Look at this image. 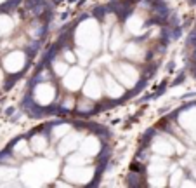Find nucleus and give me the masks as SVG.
Masks as SVG:
<instances>
[{"label": "nucleus", "instance_id": "13", "mask_svg": "<svg viewBox=\"0 0 196 188\" xmlns=\"http://www.w3.org/2000/svg\"><path fill=\"white\" fill-rule=\"evenodd\" d=\"M151 152L155 155H161V157H170L174 155L175 152V146L170 140V134L168 136H156L151 143Z\"/></svg>", "mask_w": 196, "mask_h": 188}, {"label": "nucleus", "instance_id": "14", "mask_svg": "<svg viewBox=\"0 0 196 188\" xmlns=\"http://www.w3.org/2000/svg\"><path fill=\"white\" fill-rule=\"evenodd\" d=\"M78 152H82L83 155H87V157L94 158L97 157L101 153V140H99V136H83L82 141H80L78 144Z\"/></svg>", "mask_w": 196, "mask_h": 188}, {"label": "nucleus", "instance_id": "23", "mask_svg": "<svg viewBox=\"0 0 196 188\" xmlns=\"http://www.w3.org/2000/svg\"><path fill=\"white\" fill-rule=\"evenodd\" d=\"M68 164L70 166H87V164H92V158L87 157V155H83L82 152L75 150L70 157H68Z\"/></svg>", "mask_w": 196, "mask_h": 188}, {"label": "nucleus", "instance_id": "24", "mask_svg": "<svg viewBox=\"0 0 196 188\" xmlns=\"http://www.w3.org/2000/svg\"><path fill=\"white\" fill-rule=\"evenodd\" d=\"M75 54H76V61L83 63V65H89L90 59H92V53L87 51V49H83V47H76L75 49Z\"/></svg>", "mask_w": 196, "mask_h": 188}, {"label": "nucleus", "instance_id": "8", "mask_svg": "<svg viewBox=\"0 0 196 188\" xmlns=\"http://www.w3.org/2000/svg\"><path fill=\"white\" fill-rule=\"evenodd\" d=\"M85 77H87V71H85V68H82V66H70V68H68V71L63 75L61 79H63V85L66 87V91L76 92V91H80V89H82Z\"/></svg>", "mask_w": 196, "mask_h": 188}, {"label": "nucleus", "instance_id": "25", "mask_svg": "<svg viewBox=\"0 0 196 188\" xmlns=\"http://www.w3.org/2000/svg\"><path fill=\"white\" fill-rule=\"evenodd\" d=\"M174 171L175 172L170 174V179L167 183H168L170 186H181V181L184 179V172H182V169H177V167H174Z\"/></svg>", "mask_w": 196, "mask_h": 188}, {"label": "nucleus", "instance_id": "7", "mask_svg": "<svg viewBox=\"0 0 196 188\" xmlns=\"http://www.w3.org/2000/svg\"><path fill=\"white\" fill-rule=\"evenodd\" d=\"M83 98H87L90 101H99L104 96V87H102V79L97 73H90L89 77H85L82 85Z\"/></svg>", "mask_w": 196, "mask_h": 188}, {"label": "nucleus", "instance_id": "6", "mask_svg": "<svg viewBox=\"0 0 196 188\" xmlns=\"http://www.w3.org/2000/svg\"><path fill=\"white\" fill-rule=\"evenodd\" d=\"M28 56L23 51H11L2 59V70L11 75H18L26 68Z\"/></svg>", "mask_w": 196, "mask_h": 188}, {"label": "nucleus", "instance_id": "15", "mask_svg": "<svg viewBox=\"0 0 196 188\" xmlns=\"http://www.w3.org/2000/svg\"><path fill=\"white\" fill-rule=\"evenodd\" d=\"M122 51H123L122 56L125 57L127 61H132V63H141V61H144V57H146V51H144V49L141 47V44L135 42V40L125 42Z\"/></svg>", "mask_w": 196, "mask_h": 188}, {"label": "nucleus", "instance_id": "26", "mask_svg": "<svg viewBox=\"0 0 196 188\" xmlns=\"http://www.w3.org/2000/svg\"><path fill=\"white\" fill-rule=\"evenodd\" d=\"M61 57L64 59L66 63H68V65H75V63H76V54H75V49H70V47L63 49Z\"/></svg>", "mask_w": 196, "mask_h": 188}, {"label": "nucleus", "instance_id": "5", "mask_svg": "<svg viewBox=\"0 0 196 188\" xmlns=\"http://www.w3.org/2000/svg\"><path fill=\"white\" fill-rule=\"evenodd\" d=\"M96 174V169L92 164L87 166H68L64 167V179L70 181V185H87Z\"/></svg>", "mask_w": 196, "mask_h": 188}, {"label": "nucleus", "instance_id": "10", "mask_svg": "<svg viewBox=\"0 0 196 188\" xmlns=\"http://www.w3.org/2000/svg\"><path fill=\"white\" fill-rule=\"evenodd\" d=\"M82 138L83 136H82L80 131H73V129H70V131L59 140V143H57V153L64 157V155H68V153L78 150V144H80V141H82Z\"/></svg>", "mask_w": 196, "mask_h": 188}, {"label": "nucleus", "instance_id": "9", "mask_svg": "<svg viewBox=\"0 0 196 188\" xmlns=\"http://www.w3.org/2000/svg\"><path fill=\"white\" fill-rule=\"evenodd\" d=\"M177 124L182 127L184 132H187L191 141H196V106L182 110L177 117Z\"/></svg>", "mask_w": 196, "mask_h": 188}, {"label": "nucleus", "instance_id": "28", "mask_svg": "<svg viewBox=\"0 0 196 188\" xmlns=\"http://www.w3.org/2000/svg\"><path fill=\"white\" fill-rule=\"evenodd\" d=\"M75 106V99L71 96H66V99H64V103L61 105V108H64V110H71Z\"/></svg>", "mask_w": 196, "mask_h": 188}, {"label": "nucleus", "instance_id": "27", "mask_svg": "<svg viewBox=\"0 0 196 188\" xmlns=\"http://www.w3.org/2000/svg\"><path fill=\"white\" fill-rule=\"evenodd\" d=\"M92 103H94V101L87 99V98H83V99L78 103V112H80V113H85V112H90V108H92Z\"/></svg>", "mask_w": 196, "mask_h": 188}, {"label": "nucleus", "instance_id": "18", "mask_svg": "<svg viewBox=\"0 0 196 188\" xmlns=\"http://www.w3.org/2000/svg\"><path fill=\"white\" fill-rule=\"evenodd\" d=\"M125 45V31H122L120 28H113V31L109 33V49L116 53Z\"/></svg>", "mask_w": 196, "mask_h": 188}, {"label": "nucleus", "instance_id": "4", "mask_svg": "<svg viewBox=\"0 0 196 188\" xmlns=\"http://www.w3.org/2000/svg\"><path fill=\"white\" fill-rule=\"evenodd\" d=\"M57 99V87L50 80H38L31 89V101L38 108H47Z\"/></svg>", "mask_w": 196, "mask_h": 188}, {"label": "nucleus", "instance_id": "20", "mask_svg": "<svg viewBox=\"0 0 196 188\" xmlns=\"http://www.w3.org/2000/svg\"><path fill=\"white\" fill-rule=\"evenodd\" d=\"M71 129V126L70 124H66V122H57V124H54L52 126V129H50V140L52 141H59L63 138V136L66 134V132Z\"/></svg>", "mask_w": 196, "mask_h": 188}, {"label": "nucleus", "instance_id": "29", "mask_svg": "<svg viewBox=\"0 0 196 188\" xmlns=\"http://www.w3.org/2000/svg\"><path fill=\"white\" fill-rule=\"evenodd\" d=\"M181 186H196V181H193V179H182Z\"/></svg>", "mask_w": 196, "mask_h": 188}, {"label": "nucleus", "instance_id": "17", "mask_svg": "<svg viewBox=\"0 0 196 188\" xmlns=\"http://www.w3.org/2000/svg\"><path fill=\"white\" fill-rule=\"evenodd\" d=\"M31 153H33V150H31V146H30V141L28 140H18L16 143H14V146H12V155L16 158H26V157H30Z\"/></svg>", "mask_w": 196, "mask_h": 188}, {"label": "nucleus", "instance_id": "12", "mask_svg": "<svg viewBox=\"0 0 196 188\" xmlns=\"http://www.w3.org/2000/svg\"><path fill=\"white\" fill-rule=\"evenodd\" d=\"M101 79H102L104 94L108 98H111V99H122V98L127 94V89L123 87V85L118 82L116 79H115L113 75H111V71H106V73L101 77Z\"/></svg>", "mask_w": 196, "mask_h": 188}, {"label": "nucleus", "instance_id": "30", "mask_svg": "<svg viewBox=\"0 0 196 188\" xmlns=\"http://www.w3.org/2000/svg\"><path fill=\"white\" fill-rule=\"evenodd\" d=\"M4 82H5V77H4V70L0 68V87L4 85Z\"/></svg>", "mask_w": 196, "mask_h": 188}, {"label": "nucleus", "instance_id": "11", "mask_svg": "<svg viewBox=\"0 0 196 188\" xmlns=\"http://www.w3.org/2000/svg\"><path fill=\"white\" fill-rule=\"evenodd\" d=\"M123 30L130 37H142L149 30V26L146 25L144 18L139 12H132L130 16H127L125 23H123Z\"/></svg>", "mask_w": 196, "mask_h": 188}, {"label": "nucleus", "instance_id": "16", "mask_svg": "<svg viewBox=\"0 0 196 188\" xmlns=\"http://www.w3.org/2000/svg\"><path fill=\"white\" fill-rule=\"evenodd\" d=\"M30 146H31V150L33 152H37V153H44L45 150H47V146H49V143H50V138H49L47 134H35V136H31L30 140Z\"/></svg>", "mask_w": 196, "mask_h": 188}, {"label": "nucleus", "instance_id": "22", "mask_svg": "<svg viewBox=\"0 0 196 188\" xmlns=\"http://www.w3.org/2000/svg\"><path fill=\"white\" fill-rule=\"evenodd\" d=\"M68 68H70V65H68L63 57H56V59H52V63H50V71H52V75H56V77H63V75L68 71Z\"/></svg>", "mask_w": 196, "mask_h": 188}, {"label": "nucleus", "instance_id": "2", "mask_svg": "<svg viewBox=\"0 0 196 188\" xmlns=\"http://www.w3.org/2000/svg\"><path fill=\"white\" fill-rule=\"evenodd\" d=\"M73 42L76 47H83L96 54L101 47V25L96 18H85L76 25L73 31Z\"/></svg>", "mask_w": 196, "mask_h": 188}, {"label": "nucleus", "instance_id": "31", "mask_svg": "<svg viewBox=\"0 0 196 188\" xmlns=\"http://www.w3.org/2000/svg\"><path fill=\"white\" fill-rule=\"evenodd\" d=\"M193 176H194V181H196V167H193Z\"/></svg>", "mask_w": 196, "mask_h": 188}, {"label": "nucleus", "instance_id": "3", "mask_svg": "<svg viewBox=\"0 0 196 188\" xmlns=\"http://www.w3.org/2000/svg\"><path fill=\"white\" fill-rule=\"evenodd\" d=\"M109 71H111V75H113L125 89H134L141 80V71L137 70L135 65H132V61L130 63L120 61V63H116V65H111Z\"/></svg>", "mask_w": 196, "mask_h": 188}, {"label": "nucleus", "instance_id": "21", "mask_svg": "<svg viewBox=\"0 0 196 188\" xmlns=\"http://www.w3.org/2000/svg\"><path fill=\"white\" fill-rule=\"evenodd\" d=\"M14 19L11 18L7 12H2L0 14V35H9V33H12L14 30Z\"/></svg>", "mask_w": 196, "mask_h": 188}, {"label": "nucleus", "instance_id": "19", "mask_svg": "<svg viewBox=\"0 0 196 188\" xmlns=\"http://www.w3.org/2000/svg\"><path fill=\"white\" fill-rule=\"evenodd\" d=\"M18 171L12 169L11 166H0V186H14L16 181H9V179H16Z\"/></svg>", "mask_w": 196, "mask_h": 188}, {"label": "nucleus", "instance_id": "1", "mask_svg": "<svg viewBox=\"0 0 196 188\" xmlns=\"http://www.w3.org/2000/svg\"><path fill=\"white\" fill-rule=\"evenodd\" d=\"M59 172V166L56 160L49 158H35L31 162H24L21 167V179L23 185L30 186H42L49 181L54 179Z\"/></svg>", "mask_w": 196, "mask_h": 188}]
</instances>
